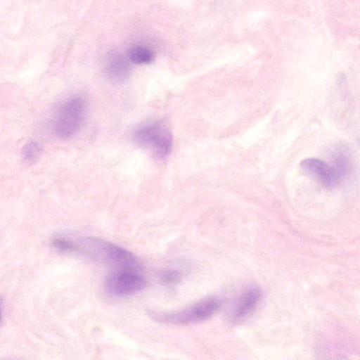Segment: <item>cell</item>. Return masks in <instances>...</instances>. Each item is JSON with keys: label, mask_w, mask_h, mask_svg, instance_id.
I'll return each instance as SVG.
<instances>
[{"label": "cell", "mask_w": 360, "mask_h": 360, "mask_svg": "<svg viewBox=\"0 0 360 360\" xmlns=\"http://www.w3.org/2000/svg\"><path fill=\"white\" fill-rule=\"evenodd\" d=\"M300 167L326 188H334L342 181L332 165L320 159L306 158L300 162Z\"/></svg>", "instance_id": "8992f818"}, {"label": "cell", "mask_w": 360, "mask_h": 360, "mask_svg": "<svg viewBox=\"0 0 360 360\" xmlns=\"http://www.w3.org/2000/svg\"><path fill=\"white\" fill-rule=\"evenodd\" d=\"M133 139L138 145L150 150L158 158H165L172 148V134L159 122L138 127L134 132Z\"/></svg>", "instance_id": "277c9868"}, {"label": "cell", "mask_w": 360, "mask_h": 360, "mask_svg": "<svg viewBox=\"0 0 360 360\" xmlns=\"http://www.w3.org/2000/svg\"><path fill=\"white\" fill-rule=\"evenodd\" d=\"M41 153L42 148L41 145L36 141H30L22 148V160L28 165L33 164L39 158Z\"/></svg>", "instance_id": "8fae6325"}, {"label": "cell", "mask_w": 360, "mask_h": 360, "mask_svg": "<svg viewBox=\"0 0 360 360\" xmlns=\"http://www.w3.org/2000/svg\"><path fill=\"white\" fill-rule=\"evenodd\" d=\"M129 58L134 63L147 64L153 60V53L148 47L136 46L130 49Z\"/></svg>", "instance_id": "30bf717a"}, {"label": "cell", "mask_w": 360, "mask_h": 360, "mask_svg": "<svg viewBox=\"0 0 360 360\" xmlns=\"http://www.w3.org/2000/svg\"><path fill=\"white\" fill-rule=\"evenodd\" d=\"M86 114L84 98L76 95L68 98L58 108L53 121V130L61 139L74 136L80 129Z\"/></svg>", "instance_id": "7a4b0ae2"}, {"label": "cell", "mask_w": 360, "mask_h": 360, "mask_svg": "<svg viewBox=\"0 0 360 360\" xmlns=\"http://www.w3.org/2000/svg\"><path fill=\"white\" fill-rule=\"evenodd\" d=\"M74 252H79L96 262L117 269L139 271L141 264L129 251L97 237L84 236L72 240Z\"/></svg>", "instance_id": "6da1fadb"}, {"label": "cell", "mask_w": 360, "mask_h": 360, "mask_svg": "<svg viewBox=\"0 0 360 360\" xmlns=\"http://www.w3.org/2000/svg\"><path fill=\"white\" fill-rule=\"evenodd\" d=\"M105 70L107 76L112 82L121 83L127 79L130 66L125 58L120 55H113L109 58Z\"/></svg>", "instance_id": "ba28073f"}, {"label": "cell", "mask_w": 360, "mask_h": 360, "mask_svg": "<svg viewBox=\"0 0 360 360\" xmlns=\"http://www.w3.org/2000/svg\"><path fill=\"white\" fill-rule=\"evenodd\" d=\"M332 167L341 181L349 176L352 167L348 156L342 151H337L333 155Z\"/></svg>", "instance_id": "9c48e42d"}, {"label": "cell", "mask_w": 360, "mask_h": 360, "mask_svg": "<svg viewBox=\"0 0 360 360\" xmlns=\"http://www.w3.org/2000/svg\"><path fill=\"white\" fill-rule=\"evenodd\" d=\"M182 274L177 270H167L160 274V281L164 285H170L181 280Z\"/></svg>", "instance_id": "7c38bea8"}, {"label": "cell", "mask_w": 360, "mask_h": 360, "mask_svg": "<svg viewBox=\"0 0 360 360\" xmlns=\"http://www.w3.org/2000/svg\"><path fill=\"white\" fill-rule=\"evenodd\" d=\"M220 300L214 297H207L189 307L175 312H162L148 310L147 314L158 322L172 324H187L209 319L219 308Z\"/></svg>", "instance_id": "3957f363"}, {"label": "cell", "mask_w": 360, "mask_h": 360, "mask_svg": "<svg viewBox=\"0 0 360 360\" xmlns=\"http://www.w3.org/2000/svg\"><path fill=\"white\" fill-rule=\"evenodd\" d=\"M146 285V281L139 271L131 269H117L107 276L104 283L106 291L117 297L135 294Z\"/></svg>", "instance_id": "5b68a950"}, {"label": "cell", "mask_w": 360, "mask_h": 360, "mask_svg": "<svg viewBox=\"0 0 360 360\" xmlns=\"http://www.w3.org/2000/svg\"><path fill=\"white\" fill-rule=\"evenodd\" d=\"M261 296L258 288L251 287L246 290L236 302L231 313V321L239 322L249 316L257 305Z\"/></svg>", "instance_id": "52a82bcc"}]
</instances>
